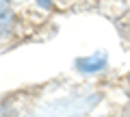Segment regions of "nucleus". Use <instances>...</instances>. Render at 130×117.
Returning a JSON list of instances; mask_svg holds the SVG:
<instances>
[{
    "instance_id": "f257e3e1",
    "label": "nucleus",
    "mask_w": 130,
    "mask_h": 117,
    "mask_svg": "<svg viewBox=\"0 0 130 117\" xmlns=\"http://www.w3.org/2000/svg\"><path fill=\"white\" fill-rule=\"evenodd\" d=\"M11 26H13V13L7 9L5 13L0 15V37H7L11 33Z\"/></svg>"
},
{
    "instance_id": "f03ea898",
    "label": "nucleus",
    "mask_w": 130,
    "mask_h": 117,
    "mask_svg": "<svg viewBox=\"0 0 130 117\" xmlns=\"http://www.w3.org/2000/svg\"><path fill=\"white\" fill-rule=\"evenodd\" d=\"M7 9H9V0H0V15L5 13Z\"/></svg>"
},
{
    "instance_id": "7ed1b4c3",
    "label": "nucleus",
    "mask_w": 130,
    "mask_h": 117,
    "mask_svg": "<svg viewBox=\"0 0 130 117\" xmlns=\"http://www.w3.org/2000/svg\"><path fill=\"white\" fill-rule=\"evenodd\" d=\"M37 2L43 7V9H50V7H52V0H37Z\"/></svg>"
}]
</instances>
